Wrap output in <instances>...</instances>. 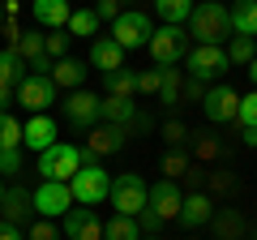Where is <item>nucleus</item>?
Returning a JSON list of instances; mask_svg holds the SVG:
<instances>
[{"mask_svg":"<svg viewBox=\"0 0 257 240\" xmlns=\"http://www.w3.org/2000/svg\"><path fill=\"white\" fill-rule=\"evenodd\" d=\"M13 52H18L22 60H35V56H47V52H43V35H22L18 43H13Z\"/></svg>","mask_w":257,"mask_h":240,"instance_id":"obj_33","label":"nucleus"},{"mask_svg":"<svg viewBox=\"0 0 257 240\" xmlns=\"http://www.w3.org/2000/svg\"><path fill=\"white\" fill-rule=\"evenodd\" d=\"M210 219H214V202H210L206 193H189V197L180 202V219H176V223L193 231V227H206Z\"/></svg>","mask_w":257,"mask_h":240,"instance_id":"obj_16","label":"nucleus"},{"mask_svg":"<svg viewBox=\"0 0 257 240\" xmlns=\"http://www.w3.org/2000/svg\"><path fill=\"white\" fill-rule=\"evenodd\" d=\"M22 172V150H0V176H18Z\"/></svg>","mask_w":257,"mask_h":240,"instance_id":"obj_38","label":"nucleus"},{"mask_svg":"<svg viewBox=\"0 0 257 240\" xmlns=\"http://www.w3.org/2000/svg\"><path fill=\"white\" fill-rule=\"evenodd\" d=\"M103 77H107L111 99H133L138 94V73H128V69H116V73H103Z\"/></svg>","mask_w":257,"mask_h":240,"instance_id":"obj_26","label":"nucleus"},{"mask_svg":"<svg viewBox=\"0 0 257 240\" xmlns=\"http://www.w3.org/2000/svg\"><path fill=\"white\" fill-rule=\"evenodd\" d=\"M210 223H214V231H219L223 240H236L240 231H244V219H240L236 210H214V219H210Z\"/></svg>","mask_w":257,"mask_h":240,"instance_id":"obj_29","label":"nucleus"},{"mask_svg":"<svg viewBox=\"0 0 257 240\" xmlns=\"http://www.w3.org/2000/svg\"><path fill=\"white\" fill-rule=\"evenodd\" d=\"M138 90L142 94H159V90H163V69H146V73H138Z\"/></svg>","mask_w":257,"mask_h":240,"instance_id":"obj_35","label":"nucleus"},{"mask_svg":"<svg viewBox=\"0 0 257 240\" xmlns=\"http://www.w3.org/2000/svg\"><path fill=\"white\" fill-rule=\"evenodd\" d=\"M0 202H5V189H0Z\"/></svg>","mask_w":257,"mask_h":240,"instance_id":"obj_49","label":"nucleus"},{"mask_svg":"<svg viewBox=\"0 0 257 240\" xmlns=\"http://www.w3.org/2000/svg\"><path fill=\"white\" fill-rule=\"evenodd\" d=\"M193 172V159H189V150L184 146H172L163 155V180H176V176H189Z\"/></svg>","mask_w":257,"mask_h":240,"instance_id":"obj_27","label":"nucleus"},{"mask_svg":"<svg viewBox=\"0 0 257 240\" xmlns=\"http://www.w3.org/2000/svg\"><path fill=\"white\" fill-rule=\"evenodd\" d=\"M69 18H73V5L69 0H35V22L47 30H69Z\"/></svg>","mask_w":257,"mask_h":240,"instance_id":"obj_17","label":"nucleus"},{"mask_svg":"<svg viewBox=\"0 0 257 240\" xmlns=\"http://www.w3.org/2000/svg\"><path fill=\"white\" fill-rule=\"evenodd\" d=\"M43 52L52 56V60H64V52H69V30H56V35H43Z\"/></svg>","mask_w":257,"mask_h":240,"instance_id":"obj_34","label":"nucleus"},{"mask_svg":"<svg viewBox=\"0 0 257 240\" xmlns=\"http://www.w3.org/2000/svg\"><path fill=\"white\" fill-rule=\"evenodd\" d=\"M159 99H163L167 107L180 103V69H163V90H159Z\"/></svg>","mask_w":257,"mask_h":240,"instance_id":"obj_32","label":"nucleus"},{"mask_svg":"<svg viewBox=\"0 0 257 240\" xmlns=\"http://www.w3.org/2000/svg\"><path fill=\"white\" fill-rule=\"evenodd\" d=\"M142 240H155V236H142Z\"/></svg>","mask_w":257,"mask_h":240,"instance_id":"obj_50","label":"nucleus"},{"mask_svg":"<svg viewBox=\"0 0 257 240\" xmlns=\"http://www.w3.org/2000/svg\"><path fill=\"white\" fill-rule=\"evenodd\" d=\"M56 120L52 116H35V120H26V125H22V146H30V150H39V155H43L47 146H56Z\"/></svg>","mask_w":257,"mask_h":240,"instance_id":"obj_15","label":"nucleus"},{"mask_svg":"<svg viewBox=\"0 0 257 240\" xmlns=\"http://www.w3.org/2000/svg\"><path fill=\"white\" fill-rule=\"evenodd\" d=\"M210 185H214V189H236V176H231V172H214Z\"/></svg>","mask_w":257,"mask_h":240,"instance_id":"obj_43","label":"nucleus"},{"mask_svg":"<svg viewBox=\"0 0 257 240\" xmlns=\"http://www.w3.org/2000/svg\"><path fill=\"white\" fill-rule=\"evenodd\" d=\"M94 13H99V18H107V22H116L124 9H120V0H99V5H94Z\"/></svg>","mask_w":257,"mask_h":240,"instance_id":"obj_42","label":"nucleus"},{"mask_svg":"<svg viewBox=\"0 0 257 240\" xmlns=\"http://www.w3.org/2000/svg\"><path fill=\"white\" fill-rule=\"evenodd\" d=\"M30 210H35V193H26V189H5V202H0V214H5V223L22 227V223L30 219Z\"/></svg>","mask_w":257,"mask_h":240,"instance_id":"obj_19","label":"nucleus"},{"mask_svg":"<svg viewBox=\"0 0 257 240\" xmlns=\"http://www.w3.org/2000/svg\"><path fill=\"white\" fill-rule=\"evenodd\" d=\"M0 150H22V120L0 111Z\"/></svg>","mask_w":257,"mask_h":240,"instance_id":"obj_28","label":"nucleus"},{"mask_svg":"<svg viewBox=\"0 0 257 240\" xmlns=\"http://www.w3.org/2000/svg\"><path fill=\"white\" fill-rule=\"evenodd\" d=\"M214 155H219V142L210 133H197V159H214Z\"/></svg>","mask_w":257,"mask_h":240,"instance_id":"obj_41","label":"nucleus"},{"mask_svg":"<svg viewBox=\"0 0 257 240\" xmlns=\"http://www.w3.org/2000/svg\"><path fill=\"white\" fill-rule=\"evenodd\" d=\"M150 56H155V65L159 69H172V65H180L184 56H189V30H180V26H159L155 35H150Z\"/></svg>","mask_w":257,"mask_h":240,"instance_id":"obj_3","label":"nucleus"},{"mask_svg":"<svg viewBox=\"0 0 257 240\" xmlns=\"http://www.w3.org/2000/svg\"><path fill=\"white\" fill-rule=\"evenodd\" d=\"M103 120L107 125H120V129H133V120H138V107H133V99H103Z\"/></svg>","mask_w":257,"mask_h":240,"instance_id":"obj_21","label":"nucleus"},{"mask_svg":"<svg viewBox=\"0 0 257 240\" xmlns=\"http://www.w3.org/2000/svg\"><path fill=\"white\" fill-rule=\"evenodd\" d=\"M56 82V90H82V82H86V65L82 60H73V56H64V60H56L52 65V73H47Z\"/></svg>","mask_w":257,"mask_h":240,"instance_id":"obj_20","label":"nucleus"},{"mask_svg":"<svg viewBox=\"0 0 257 240\" xmlns=\"http://www.w3.org/2000/svg\"><path fill=\"white\" fill-rule=\"evenodd\" d=\"M180 202H184V193L176 189V180H159V185H150V202H146V210L150 214H159V219H180Z\"/></svg>","mask_w":257,"mask_h":240,"instance_id":"obj_14","label":"nucleus"},{"mask_svg":"<svg viewBox=\"0 0 257 240\" xmlns=\"http://www.w3.org/2000/svg\"><path fill=\"white\" fill-rule=\"evenodd\" d=\"M253 56H257V43L248 35L231 39V47H227V60H231V65H253Z\"/></svg>","mask_w":257,"mask_h":240,"instance_id":"obj_30","label":"nucleus"},{"mask_svg":"<svg viewBox=\"0 0 257 240\" xmlns=\"http://www.w3.org/2000/svg\"><path fill=\"white\" fill-rule=\"evenodd\" d=\"M73 210V189L64 185V180H43L35 189V214L43 219H64V214Z\"/></svg>","mask_w":257,"mask_h":240,"instance_id":"obj_7","label":"nucleus"},{"mask_svg":"<svg viewBox=\"0 0 257 240\" xmlns=\"http://www.w3.org/2000/svg\"><path fill=\"white\" fill-rule=\"evenodd\" d=\"M180 99H184V103H202V99H206V82L189 77V82H184V90H180Z\"/></svg>","mask_w":257,"mask_h":240,"instance_id":"obj_39","label":"nucleus"},{"mask_svg":"<svg viewBox=\"0 0 257 240\" xmlns=\"http://www.w3.org/2000/svg\"><path fill=\"white\" fill-rule=\"evenodd\" d=\"M9 99H13V90H5V86H0V111L9 107Z\"/></svg>","mask_w":257,"mask_h":240,"instance_id":"obj_47","label":"nucleus"},{"mask_svg":"<svg viewBox=\"0 0 257 240\" xmlns=\"http://www.w3.org/2000/svg\"><path fill=\"white\" fill-rule=\"evenodd\" d=\"M124 142H128V129L103 120V125H94V129H90V138H86L82 163H94V159H103V155H116V150H124Z\"/></svg>","mask_w":257,"mask_h":240,"instance_id":"obj_10","label":"nucleus"},{"mask_svg":"<svg viewBox=\"0 0 257 240\" xmlns=\"http://www.w3.org/2000/svg\"><path fill=\"white\" fill-rule=\"evenodd\" d=\"M99 30V13L94 9H73V18H69V39L73 35H94Z\"/></svg>","mask_w":257,"mask_h":240,"instance_id":"obj_31","label":"nucleus"},{"mask_svg":"<svg viewBox=\"0 0 257 240\" xmlns=\"http://www.w3.org/2000/svg\"><path fill=\"white\" fill-rule=\"evenodd\" d=\"M155 9L163 18V26H180L193 18V0H155Z\"/></svg>","mask_w":257,"mask_h":240,"instance_id":"obj_25","label":"nucleus"},{"mask_svg":"<svg viewBox=\"0 0 257 240\" xmlns=\"http://www.w3.org/2000/svg\"><path fill=\"white\" fill-rule=\"evenodd\" d=\"M146 202H150V189H146V180H142V176L124 172L120 180H111V206H116V214L138 219V214L146 210Z\"/></svg>","mask_w":257,"mask_h":240,"instance_id":"obj_5","label":"nucleus"},{"mask_svg":"<svg viewBox=\"0 0 257 240\" xmlns=\"http://www.w3.org/2000/svg\"><path fill=\"white\" fill-rule=\"evenodd\" d=\"M227 52L223 47H210V43H197L189 47V56H184V69H189V77H197V82H210V77L227 73Z\"/></svg>","mask_w":257,"mask_h":240,"instance_id":"obj_6","label":"nucleus"},{"mask_svg":"<svg viewBox=\"0 0 257 240\" xmlns=\"http://www.w3.org/2000/svg\"><path fill=\"white\" fill-rule=\"evenodd\" d=\"M240 129H257V90L248 94V99H240Z\"/></svg>","mask_w":257,"mask_h":240,"instance_id":"obj_36","label":"nucleus"},{"mask_svg":"<svg viewBox=\"0 0 257 240\" xmlns=\"http://www.w3.org/2000/svg\"><path fill=\"white\" fill-rule=\"evenodd\" d=\"M189 35H197V43H210L219 47L223 39L231 35V13L223 9L219 0H206V5H197L189 18Z\"/></svg>","mask_w":257,"mask_h":240,"instance_id":"obj_1","label":"nucleus"},{"mask_svg":"<svg viewBox=\"0 0 257 240\" xmlns=\"http://www.w3.org/2000/svg\"><path fill=\"white\" fill-rule=\"evenodd\" d=\"M227 13H231V30L236 35H248V39L257 35V0H236Z\"/></svg>","mask_w":257,"mask_h":240,"instance_id":"obj_22","label":"nucleus"},{"mask_svg":"<svg viewBox=\"0 0 257 240\" xmlns=\"http://www.w3.org/2000/svg\"><path fill=\"white\" fill-rule=\"evenodd\" d=\"M13 99H18L22 107H30L35 116H43V111L56 103V82L52 77H39V73H26L18 82V90H13Z\"/></svg>","mask_w":257,"mask_h":240,"instance_id":"obj_8","label":"nucleus"},{"mask_svg":"<svg viewBox=\"0 0 257 240\" xmlns=\"http://www.w3.org/2000/svg\"><path fill=\"white\" fill-rule=\"evenodd\" d=\"M22 77H26V60H22L18 52H0V86H5V90H18V82Z\"/></svg>","mask_w":257,"mask_h":240,"instance_id":"obj_23","label":"nucleus"},{"mask_svg":"<svg viewBox=\"0 0 257 240\" xmlns=\"http://www.w3.org/2000/svg\"><path fill=\"white\" fill-rule=\"evenodd\" d=\"M30 240H60V231H56L52 219H39L35 227H30Z\"/></svg>","mask_w":257,"mask_h":240,"instance_id":"obj_40","label":"nucleus"},{"mask_svg":"<svg viewBox=\"0 0 257 240\" xmlns=\"http://www.w3.org/2000/svg\"><path fill=\"white\" fill-rule=\"evenodd\" d=\"M248 77H253V86H257V56H253V65H248Z\"/></svg>","mask_w":257,"mask_h":240,"instance_id":"obj_48","label":"nucleus"},{"mask_svg":"<svg viewBox=\"0 0 257 240\" xmlns=\"http://www.w3.org/2000/svg\"><path fill=\"white\" fill-rule=\"evenodd\" d=\"M69 189H73V202L77 206H99L103 197H111V176L103 172L99 163H82L77 176L69 180Z\"/></svg>","mask_w":257,"mask_h":240,"instance_id":"obj_2","label":"nucleus"},{"mask_svg":"<svg viewBox=\"0 0 257 240\" xmlns=\"http://www.w3.org/2000/svg\"><path fill=\"white\" fill-rule=\"evenodd\" d=\"M77 167H82V150L77 146H64V142H56V146H47L43 155H39V176L43 180H73Z\"/></svg>","mask_w":257,"mask_h":240,"instance_id":"obj_4","label":"nucleus"},{"mask_svg":"<svg viewBox=\"0 0 257 240\" xmlns=\"http://www.w3.org/2000/svg\"><path fill=\"white\" fill-rule=\"evenodd\" d=\"M163 142L167 146H184V142H189V129H184L180 120H167L163 125Z\"/></svg>","mask_w":257,"mask_h":240,"instance_id":"obj_37","label":"nucleus"},{"mask_svg":"<svg viewBox=\"0 0 257 240\" xmlns=\"http://www.w3.org/2000/svg\"><path fill=\"white\" fill-rule=\"evenodd\" d=\"M202 111H206V120H214V125H227V120L240 116V94L231 90V86H214V90H206Z\"/></svg>","mask_w":257,"mask_h":240,"instance_id":"obj_12","label":"nucleus"},{"mask_svg":"<svg viewBox=\"0 0 257 240\" xmlns=\"http://www.w3.org/2000/svg\"><path fill=\"white\" fill-rule=\"evenodd\" d=\"M253 240H257V227H253Z\"/></svg>","mask_w":257,"mask_h":240,"instance_id":"obj_51","label":"nucleus"},{"mask_svg":"<svg viewBox=\"0 0 257 240\" xmlns=\"http://www.w3.org/2000/svg\"><path fill=\"white\" fill-rule=\"evenodd\" d=\"M0 240H26V236H22V227H13V223H0Z\"/></svg>","mask_w":257,"mask_h":240,"instance_id":"obj_45","label":"nucleus"},{"mask_svg":"<svg viewBox=\"0 0 257 240\" xmlns=\"http://www.w3.org/2000/svg\"><path fill=\"white\" fill-rule=\"evenodd\" d=\"M64 236L69 240H103V223L94 214V206H73L64 214Z\"/></svg>","mask_w":257,"mask_h":240,"instance_id":"obj_13","label":"nucleus"},{"mask_svg":"<svg viewBox=\"0 0 257 240\" xmlns=\"http://www.w3.org/2000/svg\"><path fill=\"white\" fill-rule=\"evenodd\" d=\"M103 240H142V223L128 214H116L111 223H103Z\"/></svg>","mask_w":257,"mask_h":240,"instance_id":"obj_24","label":"nucleus"},{"mask_svg":"<svg viewBox=\"0 0 257 240\" xmlns=\"http://www.w3.org/2000/svg\"><path fill=\"white\" fill-rule=\"evenodd\" d=\"M64 116H69V125H77V129H94L103 120V99H94L90 90H73L64 99Z\"/></svg>","mask_w":257,"mask_h":240,"instance_id":"obj_11","label":"nucleus"},{"mask_svg":"<svg viewBox=\"0 0 257 240\" xmlns=\"http://www.w3.org/2000/svg\"><path fill=\"white\" fill-rule=\"evenodd\" d=\"M155 227H163V219L150 214V210H142V231H155Z\"/></svg>","mask_w":257,"mask_h":240,"instance_id":"obj_44","label":"nucleus"},{"mask_svg":"<svg viewBox=\"0 0 257 240\" xmlns=\"http://www.w3.org/2000/svg\"><path fill=\"white\" fill-rule=\"evenodd\" d=\"M240 138H244V146H257V129H244Z\"/></svg>","mask_w":257,"mask_h":240,"instance_id":"obj_46","label":"nucleus"},{"mask_svg":"<svg viewBox=\"0 0 257 240\" xmlns=\"http://www.w3.org/2000/svg\"><path fill=\"white\" fill-rule=\"evenodd\" d=\"M150 35H155V26H150V18L146 13H120L116 22H111V39H116L124 52H133V47H146L150 43Z\"/></svg>","mask_w":257,"mask_h":240,"instance_id":"obj_9","label":"nucleus"},{"mask_svg":"<svg viewBox=\"0 0 257 240\" xmlns=\"http://www.w3.org/2000/svg\"><path fill=\"white\" fill-rule=\"evenodd\" d=\"M90 65L103 69V73H116V69H124V47L116 43V39H94L90 43Z\"/></svg>","mask_w":257,"mask_h":240,"instance_id":"obj_18","label":"nucleus"}]
</instances>
